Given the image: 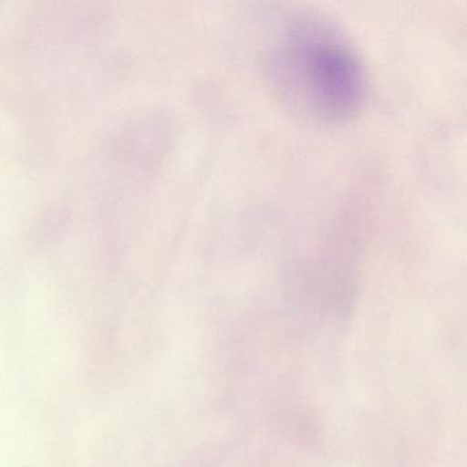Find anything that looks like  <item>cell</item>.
Instances as JSON below:
<instances>
[{"mask_svg": "<svg viewBox=\"0 0 467 467\" xmlns=\"http://www.w3.org/2000/svg\"><path fill=\"white\" fill-rule=\"evenodd\" d=\"M267 67L281 99L305 119L344 121L365 100L362 59L346 35L321 16L289 20L273 43Z\"/></svg>", "mask_w": 467, "mask_h": 467, "instance_id": "cell-1", "label": "cell"}]
</instances>
